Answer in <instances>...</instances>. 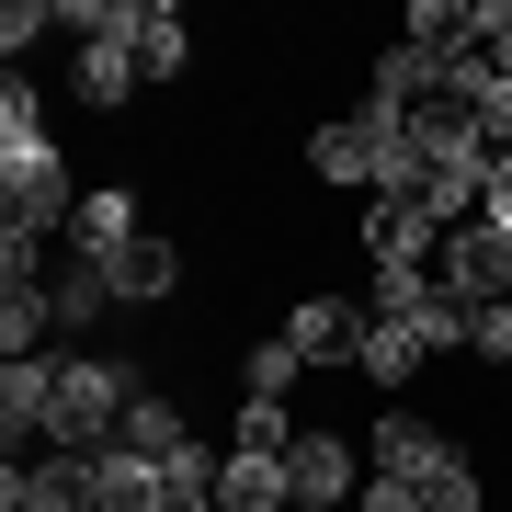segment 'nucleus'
Segmentation results:
<instances>
[{
    "instance_id": "dca6fc26",
    "label": "nucleus",
    "mask_w": 512,
    "mask_h": 512,
    "mask_svg": "<svg viewBox=\"0 0 512 512\" xmlns=\"http://www.w3.org/2000/svg\"><path fill=\"white\" fill-rule=\"evenodd\" d=\"M114 444H137L148 467H171V456H194V421H183V399H160V387H148V399L126 410V433Z\"/></svg>"
},
{
    "instance_id": "393cba45",
    "label": "nucleus",
    "mask_w": 512,
    "mask_h": 512,
    "mask_svg": "<svg viewBox=\"0 0 512 512\" xmlns=\"http://www.w3.org/2000/svg\"><path fill=\"white\" fill-rule=\"evenodd\" d=\"M467 353H478V365H512V296H501V308H478V330H467Z\"/></svg>"
},
{
    "instance_id": "0eeeda50",
    "label": "nucleus",
    "mask_w": 512,
    "mask_h": 512,
    "mask_svg": "<svg viewBox=\"0 0 512 512\" xmlns=\"http://www.w3.org/2000/svg\"><path fill=\"white\" fill-rule=\"evenodd\" d=\"M0 501H12V512H103L92 456H35V467H12V478H0Z\"/></svg>"
},
{
    "instance_id": "a211bd4d",
    "label": "nucleus",
    "mask_w": 512,
    "mask_h": 512,
    "mask_svg": "<svg viewBox=\"0 0 512 512\" xmlns=\"http://www.w3.org/2000/svg\"><path fill=\"white\" fill-rule=\"evenodd\" d=\"M228 456H296V410L285 399H239L228 410Z\"/></svg>"
},
{
    "instance_id": "f257e3e1",
    "label": "nucleus",
    "mask_w": 512,
    "mask_h": 512,
    "mask_svg": "<svg viewBox=\"0 0 512 512\" xmlns=\"http://www.w3.org/2000/svg\"><path fill=\"white\" fill-rule=\"evenodd\" d=\"M148 399L137 365H103V353H57V399H46V444L57 456H103L126 433V410Z\"/></svg>"
},
{
    "instance_id": "4be33fe9",
    "label": "nucleus",
    "mask_w": 512,
    "mask_h": 512,
    "mask_svg": "<svg viewBox=\"0 0 512 512\" xmlns=\"http://www.w3.org/2000/svg\"><path fill=\"white\" fill-rule=\"evenodd\" d=\"M217 467H228V456H205V444H194V456H171L160 512H217Z\"/></svg>"
},
{
    "instance_id": "b1692460",
    "label": "nucleus",
    "mask_w": 512,
    "mask_h": 512,
    "mask_svg": "<svg viewBox=\"0 0 512 512\" xmlns=\"http://www.w3.org/2000/svg\"><path fill=\"white\" fill-rule=\"evenodd\" d=\"M46 23H57V0H0V46H12V57H23V46H35V35H46Z\"/></svg>"
},
{
    "instance_id": "9b49d317",
    "label": "nucleus",
    "mask_w": 512,
    "mask_h": 512,
    "mask_svg": "<svg viewBox=\"0 0 512 512\" xmlns=\"http://www.w3.org/2000/svg\"><path fill=\"white\" fill-rule=\"evenodd\" d=\"M46 399H57L46 353H35V365H0V444H12V467H23V433H46Z\"/></svg>"
},
{
    "instance_id": "a878e982",
    "label": "nucleus",
    "mask_w": 512,
    "mask_h": 512,
    "mask_svg": "<svg viewBox=\"0 0 512 512\" xmlns=\"http://www.w3.org/2000/svg\"><path fill=\"white\" fill-rule=\"evenodd\" d=\"M353 512H433V501H421L410 478H365V501H353Z\"/></svg>"
},
{
    "instance_id": "423d86ee",
    "label": "nucleus",
    "mask_w": 512,
    "mask_h": 512,
    "mask_svg": "<svg viewBox=\"0 0 512 512\" xmlns=\"http://www.w3.org/2000/svg\"><path fill=\"white\" fill-rule=\"evenodd\" d=\"M433 274L456 285L467 308H501V296H512V239L490 217H478V228H444V262H433Z\"/></svg>"
},
{
    "instance_id": "5701e85b",
    "label": "nucleus",
    "mask_w": 512,
    "mask_h": 512,
    "mask_svg": "<svg viewBox=\"0 0 512 512\" xmlns=\"http://www.w3.org/2000/svg\"><path fill=\"white\" fill-rule=\"evenodd\" d=\"M46 137V103H35V80H12L0 92V148H35Z\"/></svg>"
},
{
    "instance_id": "6e6552de",
    "label": "nucleus",
    "mask_w": 512,
    "mask_h": 512,
    "mask_svg": "<svg viewBox=\"0 0 512 512\" xmlns=\"http://www.w3.org/2000/svg\"><path fill=\"white\" fill-rule=\"evenodd\" d=\"M126 239H148V228H137V194H126V183H92L80 217H69V251H80V262H114Z\"/></svg>"
},
{
    "instance_id": "1a4fd4ad",
    "label": "nucleus",
    "mask_w": 512,
    "mask_h": 512,
    "mask_svg": "<svg viewBox=\"0 0 512 512\" xmlns=\"http://www.w3.org/2000/svg\"><path fill=\"white\" fill-rule=\"evenodd\" d=\"M103 274H114V296H126V308H160V296L183 285V239H160V228H148V239H126V251L103 262Z\"/></svg>"
},
{
    "instance_id": "aec40b11",
    "label": "nucleus",
    "mask_w": 512,
    "mask_h": 512,
    "mask_svg": "<svg viewBox=\"0 0 512 512\" xmlns=\"http://www.w3.org/2000/svg\"><path fill=\"white\" fill-rule=\"evenodd\" d=\"M433 353H421V330H399V319H365V387H410Z\"/></svg>"
},
{
    "instance_id": "39448f33",
    "label": "nucleus",
    "mask_w": 512,
    "mask_h": 512,
    "mask_svg": "<svg viewBox=\"0 0 512 512\" xmlns=\"http://www.w3.org/2000/svg\"><path fill=\"white\" fill-rule=\"evenodd\" d=\"M285 342L308 353V365H365V296H330V285H308L285 308Z\"/></svg>"
},
{
    "instance_id": "f03ea898",
    "label": "nucleus",
    "mask_w": 512,
    "mask_h": 512,
    "mask_svg": "<svg viewBox=\"0 0 512 512\" xmlns=\"http://www.w3.org/2000/svg\"><path fill=\"white\" fill-rule=\"evenodd\" d=\"M69 217H80V183H69V160H57V137H35V148H0V228L57 239Z\"/></svg>"
},
{
    "instance_id": "412c9836",
    "label": "nucleus",
    "mask_w": 512,
    "mask_h": 512,
    "mask_svg": "<svg viewBox=\"0 0 512 512\" xmlns=\"http://www.w3.org/2000/svg\"><path fill=\"white\" fill-rule=\"evenodd\" d=\"M296 376H308V353H296L285 330H274V342H251V365H239V399H285Z\"/></svg>"
},
{
    "instance_id": "9d476101",
    "label": "nucleus",
    "mask_w": 512,
    "mask_h": 512,
    "mask_svg": "<svg viewBox=\"0 0 512 512\" xmlns=\"http://www.w3.org/2000/svg\"><path fill=\"white\" fill-rule=\"evenodd\" d=\"M137 35H92V46H80V103H92V114H126L137 103Z\"/></svg>"
},
{
    "instance_id": "ddd939ff",
    "label": "nucleus",
    "mask_w": 512,
    "mask_h": 512,
    "mask_svg": "<svg viewBox=\"0 0 512 512\" xmlns=\"http://www.w3.org/2000/svg\"><path fill=\"white\" fill-rule=\"evenodd\" d=\"M217 512H296L285 456H228V467H217Z\"/></svg>"
},
{
    "instance_id": "bb28decb",
    "label": "nucleus",
    "mask_w": 512,
    "mask_h": 512,
    "mask_svg": "<svg viewBox=\"0 0 512 512\" xmlns=\"http://www.w3.org/2000/svg\"><path fill=\"white\" fill-rule=\"evenodd\" d=\"M490 228H501V239H512V160H501V171H490Z\"/></svg>"
},
{
    "instance_id": "20e7f679",
    "label": "nucleus",
    "mask_w": 512,
    "mask_h": 512,
    "mask_svg": "<svg viewBox=\"0 0 512 512\" xmlns=\"http://www.w3.org/2000/svg\"><path fill=\"white\" fill-rule=\"evenodd\" d=\"M365 262H376V274H433V262H444V228L421 217L410 194H365Z\"/></svg>"
},
{
    "instance_id": "f3484780",
    "label": "nucleus",
    "mask_w": 512,
    "mask_h": 512,
    "mask_svg": "<svg viewBox=\"0 0 512 512\" xmlns=\"http://www.w3.org/2000/svg\"><path fill=\"white\" fill-rule=\"evenodd\" d=\"M137 69H148V80H183V69H194V23L171 12V0L137 12Z\"/></svg>"
},
{
    "instance_id": "4468645a",
    "label": "nucleus",
    "mask_w": 512,
    "mask_h": 512,
    "mask_svg": "<svg viewBox=\"0 0 512 512\" xmlns=\"http://www.w3.org/2000/svg\"><path fill=\"white\" fill-rule=\"evenodd\" d=\"M46 296H57V330H103L114 308H126V296H114V274H103V262H80V251L57 262V285H46Z\"/></svg>"
},
{
    "instance_id": "7ed1b4c3",
    "label": "nucleus",
    "mask_w": 512,
    "mask_h": 512,
    "mask_svg": "<svg viewBox=\"0 0 512 512\" xmlns=\"http://www.w3.org/2000/svg\"><path fill=\"white\" fill-rule=\"evenodd\" d=\"M285 478H296V512H353L376 467H365V444H353V433H319V421H308L296 456H285Z\"/></svg>"
},
{
    "instance_id": "2eb2a0df",
    "label": "nucleus",
    "mask_w": 512,
    "mask_h": 512,
    "mask_svg": "<svg viewBox=\"0 0 512 512\" xmlns=\"http://www.w3.org/2000/svg\"><path fill=\"white\" fill-rule=\"evenodd\" d=\"M160 478H171V467H148L137 444H103V456H92V490H103V512H160Z\"/></svg>"
},
{
    "instance_id": "f8f14e48",
    "label": "nucleus",
    "mask_w": 512,
    "mask_h": 512,
    "mask_svg": "<svg viewBox=\"0 0 512 512\" xmlns=\"http://www.w3.org/2000/svg\"><path fill=\"white\" fill-rule=\"evenodd\" d=\"M433 421H421V410H376V433H365V467L376 478H421V467H433Z\"/></svg>"
},
{
    "instance_id": "6ab92c4d",
    "label": "nucleus",
    "mask_w": 512,
    "mask_h": 512,
    "mask_svg": "<svg viewBox=\"0 0 512 512\" xmlns=\"http://www.w3.org/2000/svg\"><path fill=\"white\" fill-rule=\"evenodd\" d=\"M410 490H421V501H433V512H478V456H467V444H456V433H444V444H433V467H421V478H410Z\"/></svg>"
}]
</instances>
